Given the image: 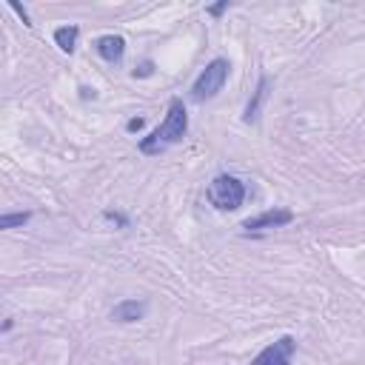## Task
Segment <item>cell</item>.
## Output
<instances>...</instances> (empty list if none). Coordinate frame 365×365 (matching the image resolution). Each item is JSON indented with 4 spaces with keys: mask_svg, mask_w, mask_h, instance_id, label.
Here are the masks:
<instances>
[{
    "mask_svg": "<svg viewBox=\"0 0 365 365\" xmlns=\"http://www.w3.org/2000/svg\"><path fill=\"white\" fill-rule=\"evenodd\" d=\"M143 125H145V117H131V120L125 123V131H128V134H134V131H140Z\"/></svg>",
    "mask_w": 365,
    "mask_h": 365,
    "instance_id": "cell-15",
    "label": "cell"
},
{
    "mask_svg": "<svg viewBox=\"0 0 365 365\" xmlns=\"http://www.w3.org/2000/svg\"><path fill=\"white\" fill-rule=\"evenodd\" d=\"M31 220V211H14V214H3L0 217V228L3 231H9V228H20V225H26Z\"/></svg>",
    "mask_w": 365,
    "mask_h": 365,
    "instance_id": "cell-10",
    "label": "cell"
},
{
    "mask_svg": "<svg viewBox=\"0 0 365 365\" xmlns=\"http://www.w3.org/2000/svg\"><path fill=\"white\" fill-rule=\"evenodd\" d=\"M228 71H231V63H228L225 57H214V60H208L205 68H202V71L197 74V80L191 83L188 97H191L194 103L214 100V97L222 91V86H225V80H228Z\"/></svg>",
    "mask_w": 365,
    "mask_h": 365,
    "instance_id": "cell-2",
    "label": "cell"
},
{
    "mask_svg": "<svg viewBox=\"0 0 365 365\" xmlns=\"http://www.w3.org/2000/svg\"><path fill=\"white\" fill-rule=\"evenodd\" d=\"M9 9H11V11H14V14H17V17H20L23 23H26V26H34V23H31V17H29V11H26V9L20 6V3H14V0H9Z\"/></svg>",
    "mask_w": 365,
    "mask_h": 365,
    "instance_id": "cell-13",
    "label": "cell"
},
{
    "mask_svg": "<svg viewBox=\"0 0 365 365\" xmlns=\"http://www.w3.org/2000/svg\"><path fill=\"white\" fill-rule=\"evenodd\" d=\"M268 88H271V77H268V74H259L257 88H254V94L248 97L245 111H242V120H245V123H254V120L259 117V108H262V103H265V97H268Z\"/></svg>",
    "mask_w": 365,
    "mask_h": 365,
    "instance_id": "cell-8",
    "label": "cell"
},
{
    "mask_svg": "<svg viewBox=\"0 0 365 365\" xmlns=\"http://www.w3.org/2000/svg\"><path fill=\"white\" fill-rule=\"evenodd\" d=\"M80 97H83V100H88V97L94 100V97H97V91H94V88H88V86H80Z\"/></svg>",
    "mask_w": 365,
    "mask_h": 365,
    "instance_id": "cell-16",
    "label": "cell"
},
{
    "mask_svg": "<svg viewBox=\"0 0 365 365\" xmlns=\"http://www.w3.org/2000/svg\"><path fill=\"white\" fill-rule=\"evenodd\" d=\"M228 6H231V0H220V3L208 6V9H205V14H211V17H220L222 11H228Z\"/></svg>",
    "mask_w": 365,
    "mask_h": 365,
    "instance_id": "cell-14",
    "label": "cell"
},
{
    "mask_svg": "<svg viewBox=\"0 0 365 365\" xmlns=\"http://www.w3.org/2000/svg\"><path fill=\"white\" fill-rule=\"evenodd\" d=\"M103 220L114 222L117 228H128V214H123V211H117V208H106V211H103Z\"/></svg>",
    "mask_w": 365,
    "mask_h": 365,
    "instance_id": "cell-11",
    "label": "cell"
},
{
    "mask_svg": "<svg viewBox=\"0 0 365 365\" xmlns=\"http://www.w3.org/2000/svg\"><path fill=\"white\" fill-rule=\"evenodd\" d=\"M294 351H297V339H294L291 334H282L279 339L268 342V345L251 359V365H291Z\"/></svg>",
    "mask_w": 365,
    "mask_h": 365,
    "instance_id": "cell-4",
    "label": "cell"
},
{
    "mask_svg": "<svg viewBox=\"0 0 365 365\" xmlns=\"http://www.w3.org/2000/svg\"><path fill=\"white\" fill-rule=\"evenodd\" d=\"M145 311H148V302L145 299H134V297H128V299H120L114 308H111V319L114 322H140L143 317H145Z\"/></svg>",
    "mask_w": 365,
    "mask_h": 365,
    "instance_id": "cell-6",
    "label": "cell"
},
{
    "mask_svg": "<svg viewBox=\"0 0 365 365\" xmlns=\"http://www.w3.org/2000/svg\"><path fill=\"white\" fill-rule=\"evenodd\" d=\"M288 222H294V211L277 205V208H265V211L242 220V228H245V234H257V231H268V228H282Z\"/></svg>",
    "mask_w": 365,
    "mask_h": 365,
    "instance_id": "cell-5",
    "label": "cell"
},
{
    "mask_svg": "<svg viewBox=\"0 0 365 365\" xmlns=\"http://www.w3.org/2000/svg\"><path fill=\"white\" fill-rule=\"evenodd\" d=\"M151 74H154V63H151V60L137 63V66H134V71H131V77H151Z\"/></svg>",
    "mask_w": 365,
    "mask_h": 365,
    "instance_id": "cell-12",
    "label": "cell"
},
{
    "mask_svg": "<svg viewBox=\"0 0 365 365\" xmlns=\"http://www.w3.org/2000/svg\"><path fill=\"white\" fill-rule=\"evenodd\" d=\"M205 197L220 211H237L242 205V200H245V182L240 177H234V174H217L208 182Z\"/></svg>",
    "mask_w": 365,
    "mask_h": 365,
    "instance_id": "cell-3",
    "label": "cell"
},
{
    "mask_svg": "<svg viewBox=\"0 0 365 365\" xmlns=\"http://www.w3.org/2000/svg\"><path fill=\"white\" fill-rule=\"evenodd\" d=\"M94 51L106 60V63H120L123 60V54H125V40L120 37V34H103V37H97L94 43Z\"/></svg>",
    "mask_w": 365,
    "mask_h": 365,
    "instance_id": "cell-7",
    "label": "cell"
},
{
    "mask_svg": "<svg viewBox=\"0 0 365 365\" xmlns=\"http://www.w3.org/2000/svg\"><path fill=\"white\" fill-rule=\"evenodd\" d=\"M185 134H188V111H185V103H182V97H171L163 123H160L148 137H143V140L137 143V148H140L143 154L154 157V154L165 151L168 145L182 143Z\"/></svg>",
    "mask_w": 365,
    "mask_h": 365,
    "instance_id": "cell-1",
    "label": "cell"
},
{
    "mask_svg": "<svg viewBox=\"0 0 365 365\" xmlns=\"http://www.w3.org/2000/svg\"><path fill=\"white\" fill-rule=\"evenodd\" d=\"M77 37H80V26H74V23L54 29V43H57V48L66 51V54H71V51L77 48Z\"/></svg>",
    "mask_w": 365,
    "mask_h": 365,
    "instance_id": "cell-9",
    "label": "cell"
}]
</instances>
